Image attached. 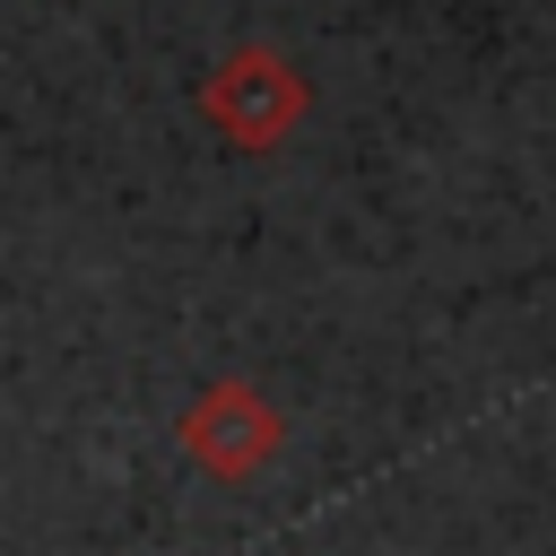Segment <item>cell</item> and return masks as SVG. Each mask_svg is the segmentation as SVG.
Instances as JSON below:
<instances>
[{
  "mask_svg": "<svg viewBox=\"0 0 556 556\" xmlns=\"http://www.w3.org/2000/svg\"><path fill=\"white\" fill-rule=\"evenodd\" d=\"M295 104H304V87H295L287 61H269V52H252V61H235V70L217 78V122H226L235 139H278V130L295 122Z\"/></svg>",
  "mask_w": 556,
  "mask_h": 556,
  "instance_id": "cell-1",
  "label": "cell"
},
{
  "mask_svg": "<svg viewBox=\"0 0 556 556\" xmlns=\"http://www.w3.org/2000/svg\"><path fill=\"white\" fill-rule=\"evenodd\" d=\"M191 443H200L217 469H252V460L278 452V417H269L261 400H243V391H217V400L191 417Z\"/></svg>",
  "mask_w": 556,
  "mask_h": 556,
  "instance_id": "cell-2",
  "label": "cell"
}]
</instances>
